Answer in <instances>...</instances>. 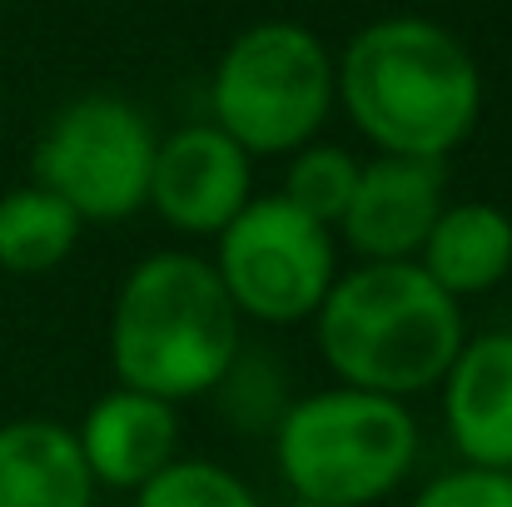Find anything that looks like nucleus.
<instances>
[{
	"label": "nucleus",
	"mask_w": 512,
	"mask_h": 507,
	"mask_svg": "<svg viewBox=\"0 0 512 507\" xmlns=\"http://www.w3.org/2000/svg\"><path fill=\"white\" fill-rule=\"evenodd\" d=\"M334 85L378 155L448 160L483 115V70L473 50L438 20L383 15L363 25L343 60H334Z\"/></svg>",
	"instance_id": "obj_1"
},
{
	"label": "nucleus",
	"mask_w": 512,
	"mask_h": 507,
	"mask_svg": "<svg viewBox=\"0 0 512 507\" xmlns=\"http://www.w3.org/2000/svg\"><path fill=\"white\" fill-rule=\"evenodd\" d=\"M314 334L343 388L413 398L438 388L463 348V309L418 259L358 264L324 294Z\"/></svg>",
	"instance_id": "obj_2"
},
{
	"label": "nucleus",
	"mask_w": 512,
	"mask_h": 507,
	"mask_svg": "<svg viewBox=\"0 0 512 507\" xmlns=\"http://www.w3.org/2000/svg\"><path fill=\"white\" fill-rule=\"evenodd\" d=\"M239 309L229 304L214 264L165 249L140 259L110 309V368L120 388L165 403L199 398L234 373Z\"/></svg>",
	"instance_id": "obj_3"
},
{
	"label": "nucleus",
	"mask_w": 512,
	"mask_h": 507,
	"mask_svg": "<svg viewBox=\"0 0 512 507\" xmlns=\"http://www.w3.org/2000/svg\"><path fill=\"white\" fill-rule=\"evenodd\" d=\"M274 458L299 503L373 507L413 473L418 423L403 398L324 388L279 418Z\"/></svg>",
	"instance_id": "obj_4"
},
{
	"label": "nucleus",
	"mask_w": 512,
	"mask_h": 507,
	"mask_svg": "<svg viewBox=\"0 0 512 507\" xmlns=\"http://www.w3.org/2000/svg\"><path fill=\"white\" fill-rule=\"evenodd\" d=\"M339 100L329 45L299 20H259L229 40L214 65V125L254 155H294L314 145Z\"/></svg>",
	"instance_id": "obj_5"
},
{
	"label": "nucleus",
	"mask_w": 512,
	"mask_h": 507,
	"mask_svg": "<svg viewBox=\"0 0 512 507\" xmlns=\"http://www.w3.org/2000/svg\"><path fill=\"white\" fill-rule=\"evenodd\" d=\"M214 274L239 309L259 324H304L319 314L324 294L339 279L334 229L289 204L284 194L249 199L219 234Z\"/></svg>",
	"instance_id": "obj_6"
},
{
	"label": "nucleus",
	"mask_w": 512,
	"mask_h": 507,
	"mask_svg": "<svg viewBox=\"0 0 512 507\" xmlns=\"http://www.w3.org/2000/svg\"><path fill=\"white\" fill-rule=\"evenodd\" d=\"M150 120L120 95H80L45 125L35 145V184L65 199L80 224H115L150 204L155 165Z\"/></svg>",
	"instance_id": "obj_7"
},
{
	"label": "nucleus",
	"mask_w": 512,
	"mask_h": 507,
	"mask_svg": "<svg viewBox=\"0 0 512 507\" xmlns=\"http://www.w3.org/2000/svg\"><path fill=\"white\" fill-rule=\"evenodd\" d=\"M254 199V160L219 125H184L155 145L150 204L179 234H219Z\"/></svg>",
	"instance_id": "obj_8"
},
{
	"label": "nucleus",
	"mask_w": 512,
	"mask_h": 507,
	"mask_svg": "<svg viewBox=\"0 0 512 507\" xmlns=\"http://www.w3.org/2000/svg\"><path fill=\"white\" fill-rule=\"evenodd\" d=\"M438 214H443V165L438 160L378 155L358 169V184H353L339 229L348 249L363 254V264H388V259H418Z\"/></svg>",
	"instance_id": "obj_9"
},
{
	"label": "nucleus",
	"mask_w": 512,
	"mask_h": 507,
	"mask_svg": "<svg viewBox=\"0 0 512 507\" xmlns=\"http://www.w3.org/2000/svg\"><path fill=\"white\" fill-rule=\"evenodd\" d=\"M438 388L443 428L463 463L512 468V334L463 338Z\"/></svg>",
	"instance_id": "obj_10"
},
{
	"label": "nucleus",
	"mask_w": 512,
	"mask_h": 507,
	"mask_svg": "<svg viewBox=\"0 0 512 507\" xmlns=\"http://www.w3.org/2000/svg\"><path fill=\"white\" fill-rule=\"evenodd\" d=\"M179 403H165L155 393L115 388L100 403H90L85 423L75 428L80 458L95 478V488H145L160 468L179 458Z\"/></svg>",
	"instance_id": "obj_11"
},
{
	"label": "nucleus",
	"mask_w": 512,
	"mask_h": 507,
	"mask_svg": "<svg viewBox=\"0 0 512 507\" xmlns=\"http://www.w3.org/2000/svg\"><path fill=\"white\" fill-rule=\"evenodd\" d=\"M95 478L75 428L55 418L0 423V507H90Z\"/></svg>",
	"instance_id": "obj_12"
},
{
	"label": "nucleus",
	"mask_w": 512,
	"mask_h": 507,
	"mask_svg": "<svg viewBox=\"0 0 512 507\" xmlns=\"http://www.w3.org/2000/svg\"><path fill=\"white\" fill-rule=\"evenodd\" d=\"M418 264L453 299L498 289L512 274V214L488 199L443 204V214L433 219L418 249Z\"/></svg>",
	"instance_id": "obj_13"
},
{
	"label": "nucleus",
	"mask_w": 512,
	"mask_h": 507,
	"mask_svg": "<svg viewBox=\"0 0 512 507\" xmlns=\"http://www.w3.org/2000/svg\"><path fill=\"white\" fill-rule=\"evenodd\" d=\"M80 214L40 184H20L0 194V269L15 279H35L60 269L80 244Z\"/></svg>",
	"instance_id": "obj_14"
},
{
	"label": "nucleus",
	"mask_w": 512,
	"mask_h": 507,
	"mask_svg": "<svg viewBox=\"0 0 512 507\" xmlns=\"http://www.w3.org/2000/svg\"><path fill=\"white\" fill-rule=\"evenodd\" d=\"M358 160L339 150V145H304L289 155V174H284V199L299 204L304 214H314L319 224L339 229L343 209L353 199L358 184Z\"/></svg>",
	"instance_id": "obj_15"
},
{
	"label": "nucleus",
	"mask_w": 512,
	"mask_h": 507,
	"mask_svg": "<svg viewBox=\"0 0 512 507\" xmlns=\"http://www.w3.org/2000/svg\"><path fill=\"white\" fill-rule=\"evenodd\" d=\"M135 507H259L244 478L209 458H174L145 488H135Z\"/></svg>",
	"instance_id": "obj_16"
},
{
	"label": "nucleus",
	"mask_w": 512,
	"mask_h": 507,
	"mask_svg": "<svg viewBox=\"0 0 512 507\" xmlns=\"http://www.w3.org/2000/svg\"><path fill=\"white\" fill-rule=\"evenodd\" d=\"M413 507H512V468H453L438 473Z\"/></svg>",
	"instance_id": "obj_17"
},
{
	"label": "nucleus",
	"mask_w": 512,
	"mask_h": 507,
	"mask_svg": "<svg viewBox=\"0 0 512 507\" xmlns=\"http://www.w3.org/2000/svg\"><path fill=\"white\" fill-rule=\"evenodd\" d=\"M294 507H319V503H294Z\"/></svg>",
	"instance_id": "obj_18"
}]
</instances>
